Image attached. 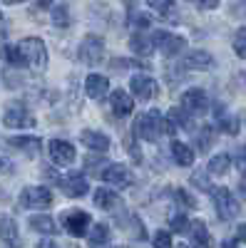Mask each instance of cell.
I'll return each mask as SVG.
<instances>
[{"instance_id": "1", "label": "cell", "mask_w": 246, "mask_h": 248, "mask_svg": "<svg viewBox=\"0 0 246 248\" xmlns=\"http://www.w3.org/2000/svg\"><path fill=\"white\" fill-rule=\"evenodd\" d=\"M20 52L25 57V65L33 67L35 72H45L48 67V50H45V43L40 37H25L20 40Z\"/></svg>"}, {"instance_id": "2", "label": "cell", "mask_w": 246, "mask_h": 248, "mask_svg": "<svg viewBox=\"0 0 246 248\" xmlns=\"http://www.w3.org/2000/svg\"><path fill=\"white\" fill-rule=\"evenodd\" d=\"M162 122H164V119L159 117L157 109L139 114L137 122H134V134H137L139 139H145V141H154V139L162 134Z\"/></svg>"}, {"instance_id": "3", "label": "cell", "mask_w": 246, "mask_h": 248, "mask_svg": "<svg viewBox=\"0 0 246 248\" xmlns=\"http://www.w3.org/2000/svg\"><path fill=\"white\" fill-rule=\"evenodd\" d=\"M214 206H216V214L221 221H234L239 214H241V206L239 201L234 199V194L229 189H214Z\"/></svg>"}, {"instance_id": "4", "label": "cell", "mask_w": 246, "mask_h": 248, "mask_svg": "<svg viewBox=\"0 0 246 248\" xmlns=\"http://www.w3.org/2000/svg\"><path fill=\"white\" fill-rule=\"evenodd\" d=\"M20 203L25 209H50L52 206V191L48 186H25L20 191Z\"/></svg>"}, {"instance_id": "5", "label": "cell", "mask_w": 246, "mask_h": 248, "mask_svg": "<svg viewBox=\"0 0 246 248\" xmlns=\"http://www.w3.org/2000/svg\"><path fill=\"white\" fill-rule=\"evenodd\" d=\"M152 45H154L164 57H174V55H179L184 47H187V40L179 37V35H172V32L157 30V32H152Z\"/></svg>"}, {"instance_id": "6", "label": "cell", "mask_w": 246, "mask_h": 248, "mask_svg": "<svg viewBox=\"0 0 246 248\" xmlns=\"http://www.w3.org/2000/svg\"><path fill=\"white\" fill-rule=\"evenodd\" d=\"M102 57H105V40H102L99 35H87L80 45V62L95 67V65L102 62Z\"/></svg>"}, {"instance_id": "7", "label": "cell", "mask_w": 246, "mask_h": 248, "mask_svg": "<svg viewBox=\"0 0 246 248\" xmlns=\"http://www.w3.org/2000/svg\"><path fill=\"white\" fill-rule=\"evenodd\" d=\"M3 124L10 129H30L35 127V117L30 114V109L25 105H10L5 112H3Z\"/></svg>"}, {"instance_id": "8", "label": "cell", "mask_w": 246, "mask_h": 248, "mask_svg": "<svg viewBox=\"0 0 246 248\" xmlns=\"http://www.w3.org/2000/svg\"><path fill=\"white\" fill-rule=\"evenodd\" d=\"M181 109L187 112L189 117H201L209 112V97L204 90H187L181 94Z\"/></svg>"}, {"instance_id": "9", "label": "cell", "mask_w": 246, "mask_h": 248, "mask_svg": "<svg viewBox=\"0 0 246 248\" xmlns=\"http://www.w3.org/2000/svg\"><path fill=\"white\" fill-rule=\"evenodd\" d=\"M90 223H92V218H90L87 211L75 209V211H65L63 214V226H65V231L72 233V236H85L87 229H90Z\"/></svg>"}, {"instance_id": "10", "label": "cell", "mask_w": 246, "mask_h": 248, "mask_svg": "<svg viewBox=\"0 0 246 248\" xmlns=\"http://www.w3.org/2000/svg\"><path fill=\"white\" fill-rule=\"evenodd\" d=\"M130 87H132V94L137 99H154L157 92H159L154 77H149V75H132Z\"/></svg>"}, {"instance_id": "11", "label": "cell", "mask_w": 246, "mask_h": 248, "mask_svg": "<svg viewBox=\"0 0 246 248\" xmlns=\"http://www.w3.org/2000/svg\"><path fill=\"white\" fill-rule=\"evenodd\" d=\"M102 181H107L112 189H127L132 184V174L127 167H122V164H110V167L102 171Z\"/></svg>"}, {"instance_id": "12", "label": "cell", "mask_w": 246, "mask_h": 248, "mask_svg": "<svg viewBox=\"0 0 246 248\" xmlns=\"http://www.w3.org/2000/svg\"><path fill=\"white\" fill-rule=\"evenodd\" d=\"M57 184H60V189L65 191V196H72V199H80V196H85L90 191V184H87V179L82 174H67Z\"/></svg>"}, {"instance_id": "13", "label": "cell", "mask_w": 246, "mask_h": 248, "mask_svg": "<svg viewBox=\"0 0 246 248\" xmlns=\"http://www.w3.org/2000/svg\"><path fill=\"white\" fill-rule=\"evenodd\" d=\"M50 159L57 167H67V164L75 161V147L65 139H52L50 141Z\"/></svg>"}, {"instance_id": "14", "label": "cell", "mask_w": 246, "mask_h": 248, "mask_svg": "<svg viewBox=\"0 0 246 248\" xmlns=\"http://www.w3.org/2000/svg\"><path fill=\"white\" fill-rule=\"evenodd\" d=\"M187 231H189V241H192L194 248H212V233H209L204 221H199V218L192 221Z\"/></svg>"}, {"instance_id": "15", "label": "cell", "mask_w": 246, "mask_h": 248, "mask_svg": "<svg viewBox=\"0 0 246 248\" xmlns=\"http://www.w3.org/2000/svg\"><path fill=\"white\" fill-rule=\"evenodd\" d=\"M0 238H3L5 246H10V248H23V243H20L17 223L10 216H0Z\"/></svg>"}, {"instance_id": "16", "label": "cell", "mask_w": 246, "mask_h": 248, "mask_svg": "<svg viewBox=\"0 0 246 248\" xmlns=\"http://www.w3.org/2000/svg\"><path fill=\"white\" fill-rule=\"evenodd\" d=\"M85 92H87V97H92V99L107 97V92H110V79H107L105 75H90V77L85 79Z\"/></svg>"}, {"instance_id": "17", "label": "cell", "mask_w": 246, "mask_h": 248, "mask_svg": "<svg viewBox=\"0 0 246 248\" xmlns=\"http://www.w3.org/2000/svg\"><path fill=\"white\" fill-rule=\"evenodd\" d=\"M80 141L92 152H107L110 149V137L102 132H95V129H85L80 134Z\"/></svg>"}, {"instance_id": "18", "label": "cell", "mask_w": 246, "mask_h": 248, "mask_svg": "<svg viewBox=\"0 0 246 248\" xmlns=\"http://www.w3.org/2000/svg\"><path fill=\"white\" fill-rule=\"evenodd\" d=\"M110 102H112V112H115L117 117H130V114H132L134 102H132V97H130L125 90H115L112 97H110Z\"/></svg>"}, {"instance_id": "19", "label": "cell", "mask_w": 246, "mask_h": 248, "mask_svg": "<svg viewBox=\"0 0 246 248\" xmlns=\"http://www.w3.org/2000/svg\"><path fill=\"white\" fill-rule=\"evenodd\" d=\"M8 144L17 152H25L28 156H37V152H40V139L37 137H10Z\"/></svg>"}, {"instance_id": "20", "label": "cell", "mask_w": 246, "mask_h": 248, "mask_svg": "<svg viewBox=\"0 0 246 248\" xmlns=\"http://www.w3.org/2000/svg\"><path fill=\"white\" fill-rule=\"evenodd\" d=\"M169 147H172V156H174V161L179 164V167H192V164H194V152H192L189 144L172 139Z\"/></svg>"}, {"instance_id": "21", "label": "cell", "mask_w": 246, "mask_h": 248, "mask_svg": "<svg viewBox=\"0 0 246 248\" xmlns=\"http://www.w3.org/2000/svg\"><path fill=\"white\" fill-rule=\"evenodd\" d=\"M184 67H189V70H212L214 67V57L209 52H204V50H197V52L187 55Z\"/></svg>"}, {"instance_id": "22", "label": "cell", "mask_w": 246, "mask_h": 248, "mask_svg": "<svg viewBox=\"0 0 246 248\" xmlns=\"http://www.w3.org/2000/svg\"><path fill=\"white\" fill-rule=\"evenodd\" d=\"M95 203L102 211H115V209H119V196L110 189H97L95 191Z\"/></svg>"}, {"instance_id": "23", "label": "cell", "mask_w": 246, "mask_h": 248, "mask_svg": "<svg viewBox=\"0 0 246 248\" xmlns=\"http://www.w3.org/2000/svg\"><path fill=\"white\" fill-rule=\"evenodd\" d=\"M30 229L37 233H45V236H55L57 233V223L52 221V216H30Z\"/></svg>"}, {"instance_id": "24", "label": "cell", "mask_w": 246, "mask_h": 248, "mask_svg": "<svg viewBox=\"0 0 246 248\" xmlns=\"http://www.w3.org/2000/svg\"><path fill=\"white\" fill-rule=\"evenodd\" d=\"M107 241H110V226H107V223H95L92 231H90V236H87L90 248H102Z\"/></svg>"}, {"instance_id": "25", "label": "cell", "mask_w": 246, "mask_h": 248, "mask_svg": "<svg viewBox=\"0 0 246 248\" xmlns=\"http://www.w3.org/2000/svg\"><path fill=\"white\" fill-rule=\"evenodd\" d=\"M152 37H147V35H142V32H134L132 37H130V50L132 52H137V55H149L152 52Z\"/></svg>"}, {"instance_id": "26", "label": "cell", "mask_w": 246, "mask_h": 248, "mask_svg": "<svg viewBox=\"0 0 246 248\" xmlns=\"http://www.w3.org/2000/svg\"><path fill=\"white\" fill-rule=\"evenodd\" d=\"M0 57H3L8 65H13V67H23L25 65V57H23V52H20L17 45H0Z\"/></svg>"}, {"instance_id": "27", "label": "cell", "mask_w": 246, "mask_h": 248, "mask_svg": "<svg viewBox=\"0 0 246 248\" xmlns=\"http://www.w3.org/2000/svg\"><path fill=\"white\" fill-rule=\"evenodd\" d=\"M229 167H231L229 154H216V156H212V161H209V174L221 176V174H227V169H229Z\"/></svg>"}, {"instance_id": "28", "label": "cell", "mask_w": 246, "mask_h": 248, "mask_svg": "<svg viewBox=\"0 0 246 248\" xmlns=\"http://www.w3.org/2000/svg\"><path fill=\"white\" fill-rule=\"evenodd\" d=\"M52 23H55L57 28H67V25H70V10H67L65 3H60V5L52 8Z\"/></svg>"}, {"instance_id": "29", "label": "cell", "mask_w": 246, "mask_h": 248, "mask_svg": "<svg viewBox=\"0 0 246 248\" xmlns=\"http://www.w3.org/2000/svg\"><path fill=\"white\" fill-rule=\"evenodd\" d=\"M219 129L224 134H229V137H236L239 134V119L234 114H227V117H221L219 119Z\"/></svg>"}, {"instance_id": "30", "label": "cell", "mask_w": 246, "mask_h": 248, "mask_svg": "<svg viewBox=\"0 0 246 248\" xmlns=\"http://www.w3.org/2000/svg\"><path fill=\"white\" fill-rule=\"evenodd\" d=\"M234 52L246 60V28H239L234 35Z\"/></svg>"}, {"instance_id": "31", "label": "cell", "mask_w": 246, "mask_h": 248, "mask_svg": "<svg viewBox=\"0 0 246 248\" xmlns=\"http://www.w3.org/2000/svg\"><path fill=\"white\" fill-rule=\"evenodd\" d=\"M152 243H154V248H174V246H172V233H169V231H157Z\"/></svg>"}, {"instance_id": "32", "label": "cell", "mask_w": 246, "mask_h": 248, "mask_svg": "<svg viewBox=\"0 0 246 248\" xmlns=\"http://www.w3.org/2000/svg\"><path fill=\"white\" fill-rule=\"evenodd\" d=\"M212 144H214V132H212V127H204L201 129V137H199V149L201 152H209Z\"/></svg>"}, {"instance_id": "33", "label": "cell", "mask_w": 246, "mask_h": 248, "mask_svg": "<svg viewBox=\"0 0 246 248\" xmlns=\"http://www.w3.org/2000/svg\"><path fill=\"white\" fill-rule=\"evenodd\" d=\"M169 226H172V231H174V233H181V231H187V229H189V221H187V216L177 214V216L169 218Z\"/></svg>"}, {"instance_id": "34", "label": "cell", "mask_w": 246, "mask_h": 248, "mask_svg": "<svg viewBox=\"0 0 246 248\" xmlns=\"http://www.w3.org/2000/svg\"><path fill=\"white\" fill-rule=\"evenodd\" d=\"M130 23H132L134 28H139V30H147V28L152 25V17L145 15V13H134V15L130 17Z\"/></svg>"}, {"instance_id": "35", "label": "cell", "mask_w": 246, "mask_h": 248, "mask_svg": "<svg viewBox=\"0 0 246 248\" xmlns=\"http://www.w3.org/2000/svg\"><path fill=\"white\" fill-rule=\"evenodd\" d=\"M149 8L162 13V15H167L172 8H174V0H149Z\"/></svg>"}, {"instance_id": "36", "label": "cell", "mask_w": 246, "mask_h": 248, "mask_svg": "<svg viewBox=\"0 0 246 248\" xmlns=\"http://www.w3.org/2000/svg\"><path fill=\"white\" fill-rule=\"evenodd\" d=\"M236 169H239L241 174H246V144L241 147V152H239V156H236Z\"/></svg>"}, {"instance_id": "37", "label": "cell", "mask_w": 246, "mask_h": 248, "mask_svg": "<svg viewBox=\"0 0 246 248\" xmlns=\"http://www.w3.org/2000/svg\"><path fill=\"white\" fill-rule=\"evenodd\" d=\"M177 199H179V201H181L184 206H197V201H194V199H192V196H189L187 191H181V189L177 191Z\"/></svg>"}, {"instance_id": "38", "label": "cell", "mask_w": 246, "mask_h": 248, "mask_svg": "<svg viewBox=\"0 0 246 248\" xmlns=\"http://www.w3.org/2000/svg\"><path fill=\"white\" fill-rule=\"evenodd\" d=\"M127 152H130V154L134 156V164H139V161H142V154H139V149H137V144H134L132 139H130V144H127Z\"/></svg>"}, {"instance_id": "39", "label": "cell", "mask_w": 246, "mask_h": 248, "mask_svg": "<svg viewBox=\"0 0 246 248\" xmlns=\"http://www.w3.org/2000/svg\"><path fill=\"white\" fill-rule=\"evenodd\" d=\"M197 3H199L201 10H214L219 5V0H197Z\"/></svg>"}, {"instance_id": "40", "label": "cell", "mask_w": 246, "mask_h": 248, "mask_svg": "<svg viewBox=\"0 0 246 248\" xmlns=\"http://www.w3.org/2000/svg\"><path fill=\"white\" fill-rule=\"evenodd\" d=\"M37 248H57V243H55V241H43Z\"/></svg>"}, {"instance_id": "41", "label": "cell", "mask_w": 246, "mask_h": 248, "mask_svg": "<svg viewBox=\"0 0 246 248\" xmlns=\"http://www.w3.org/2000/svg\"><path fill=\"white\" fill-rule=\"evenodd\" d=\"M221 248H239V243L229 238V241H224V246H221Z\"/></svg>"}, {"instance_id": "42", "label": "cell", "mask_w": 246, "mask_h": 248, "mask_svg": "<svg viewBox=\"0 0 246 248\" xmlns=\"http://www.w3.org/2000/svg\"><path fill=\"white\" fill-rule=\"evenodd\" d=\"M239 241H246V223L239 229Z\"/></svg>"}, {"instance_id": "43", "label": "cell", "mask_w": 246, "mask_h": 248, "mask_svg": "<svg viewBox=\"0 0 246 248\" xmlns=\"http://www.w3.org/2000/svg\"><path fill=\"white\" fill-rule=\"evenodd\" d=\"M0 3H5V5H17V3H25V0H0Z\"/></svg>"}, {"instance_id": "44", "label": "cell", "mask_w": 246, "mask_h": 248, "mask_svg": "<svg viewBox=\"0 0 246 248\" xmlns=\"http://www.w3.org/2000/svg\"><path fill=\"white\" fill-rule=\"evenodd\" d=\"M5 32V28H3V15H0V35Z\"/></svg>"}, {"instance_id": "45", "label": "cell", "mask_w": 246, "mask_h": 248, "mask_svg": "<svg viewBox=\"0 0 246 248\" xmlns=\"http://www.w3.org/2000/svg\"><path fill=\"white\" fill-rule=\"evenodd\" d=\"M3 169H5V159H3V156H0V171H3Z\"/></svg>"}, {"instance_id": "46", "label": "cell", "mask_w": 246, "mask_h": 248, "mask_svg": "<svg viewBox=\"0 0 246 248\" xmlns=\"http://www.w3.org/2000/svg\"><path fill=\"white\" fill-rule=\"evenodd\" d=\"M122 3H127V5H134V3H137V0H122Z\"/></svg>"}, {"instance_id": "47", "label": "cell", "mask_w": 246, "mask_h": 248, "mask_svg": "<svg viewBox=\"0 0 246 248\" xmlns=\"http://www.w3.org/2000/svg\"><path fill=\"white\" fill-rule=\"evenodd\" d=\"M241 191H244V194H246V179H244V181H241Z\"/></svg>"}]
</instances>
